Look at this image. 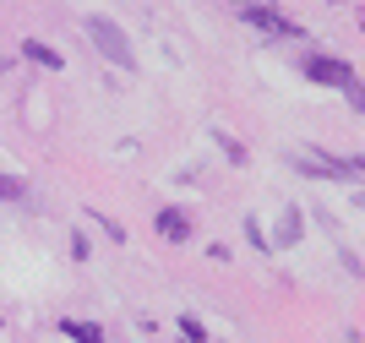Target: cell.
I'll list each match as a JSON object with an SVG mask.
<instances>
[{
	"instance_id": "7a4b0ae2",
	"label": "cell",
	"mask_w": 365,
	"mask_h": 343,
	"mask_svg": "<svg viewBox=\"0 0 365 343\" xmlns=\"http://www.w3.org/2000/svg\"><path fill=\"white\" fill-rule=\"evenodd\" d=\"M240 16L251 22V28H262L267 39H305L300 22H289L278 6H262V0H240Z\"/></svg>"
},
{
	"instance_id": "277c9868",
	"label": "cell",
	"mask_w": 365,
	"mask_h": 343,
	"mask_svg": "<svg viewBox=\"0 0 365 343\" xmlns=\"http://www.w3.org/2000/svg\"><path fill=\"white\" fill-rule=\"evenodd\" d=\"M294 164H300L311 180L317 175L322 180H360V164H354V158H333V153H300Z\"/></svg>"
},
{
	"instance_id": "9c48e42d",
	"label": "cell",
	"mask_w": 365,
	"mask_h": 343,
	"mask_svg": "<svg viewBox=\"0 0 365 343\" xmlns=\"http://www.w3.org/2000/svg\"><path fill=\"white\" fill-rule=\"evenodd\" d=\"M180 338H185V343H207V332H202L197 316H180Z\"/></svg>"
},
{
	"instance_id": "52a82bcc",
	"label": "cell",
	"mask_w": 365,
	"mask_h": 343,
	"mask_svg": "<svg viewBox=\"0 0 365 343\" xmlns=\"http://www.w3.org/2000/svg\"><path fill=\"white\" fill-rule=\"evenodd\" d=\"M22 55H28L33 66H44V71H61V66H66V60H61V49L38 44V39H28V44H22Z\"/></svg>"
},
{
	"instance_id": "ba28073f",
	"label": "cell",
	"mask_w": 365,
	"mask_h": 343,
	"mask_svg": "<svg viewBox=\"0 0 365 343\" xmlns=\"http://www.w3.org/2000/svg\"><path fill=\"white\" fill-rule=\"evenodd\" d=\"M61 332H66V338H76V343H109L104 327H93V322H61Z\"/></svg>"
},
{
	"instance_id": "8992f818",
	"label": "cell",
	"mask_w": 365,
	"mask_h": 343,
	"mask_svg": "<svg viewBox=\"0 0 365 343\" xmlns=\"http://www.w3.org/2000/svg\"><path fill=\"white\" fill-rule=\"evenodd\" d=\"M191 229H197V224H191V213H185V208H164V213H158V235H164L169 245H185Z\"/></svg>"
},
{
	"instance_id": "5b68a950",
	"label": "cell",
	"mask_w": 365,
	"mask_h": 343,
	"mask_svg": "<svg viewBox=\"0 0 365 343\" xmlns=\"http://www.w3.org/2000/svg\"><path fill=\"white\" fill-rule=\"evenodd\" d=\"M300 235H305V213H300V208H289L284 218H278L273 240H267V251H289V245H300Z\"/></svg>"
},
{
	"instance_id": "30bf717a",
	"label": "cell",
	"mask_w": 365,
	"mask_h": 343,
	"mask_svg": "<svg viewBox=\"0 0 365 343\" xmlns=\"http://www.w3.org/2000/svg\"><path fill=\"white\" fill-rule=\"evenodd\" d=\"M0 202H22V180L16 175H0Z\"/></svg>"
},
{
	"instance_id": "6da1fadb",
	"label": "cell",
	"mask_w": 365,
	"mask_h": 343,
	"mask_svg": "<svg viewBox=\"0 0 365 343\" xmlns=\"http://www.w3.org/2000/svg\"><path fill=\"white\" fill-rule=\"evenodd\" d=\"M88 39H93V49H98L109 66H120V71L137 66V49H131V39H125L120 22H109V16H88Z\"/></svg>"
},
{
	"instance_id": "3957f363",
	"label": "cell",
	"mask_w": 365,
	"mask_h": 343,
	"mask_svg": "<svg viewBox=\"0 0 365 343\" xmlns=\"http://www.w3.org/2000/svg\"><path fill=\"white\" fill-rule=\"evenodd\" d=\"M305 76L317 82V88H354V66L349 60H338V55H305Z\"/></svg>"
},
{
	"instance_id": "8fae6325",
	"label": "cell",
	"mask_w": 365,
	"mask_h": 343,
	"mask_svg": "<svg viewBox=\"0 0 365 343\" xmlns=\"http://www.w3.org/2000/svg\"><path fill=\"white\" fill-rule=\"evenodd\" d=\"M218 148L229 153V164H245V148H240V142H229V136H218Z\"/></svg>"
}]
</instances>
